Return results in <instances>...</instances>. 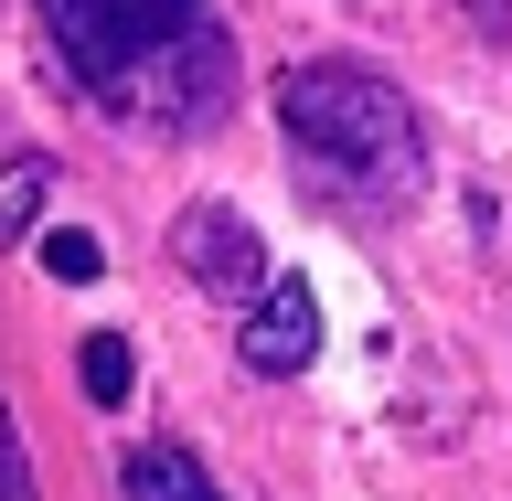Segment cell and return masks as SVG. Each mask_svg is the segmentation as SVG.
I'll list each match as a JSON object with an SVG mask.
<instances>
[{
  "label": "cell",
  "mask_w": 512,
  "mask_h": 501,
  "mask_svg": "<svg viewBox=\"0 0 512 501\" xmlns=\"http://www.w3.org/2000/svg\"><path fill=\"white\" fill-rule=\"evenodd\" d=\"M64 75L128 128L192 139L235 107V43L214 0H32Z\"/></svg>",
  "instance_id": "6da1fadb"
},
{
  "label": "cell",
  "mask_w": 512,
  "mask_h": 501,
  "mask_svg": "<svg viewBox=\"0 0 512 501\" xmlns=\"http://www.w3.org/2000/svg\"><path fill=\"white\" fill-rule=\"evenodd\" d=\"M278 128L299 150V171H310V192H331L352 214L416 203V182H427V139H416L406 96L384 86L374 64H342V54L288 64L278 75Z\"/></svg>",
  "instance_id": "7a4b0ae2"
},
{
  "label": "cell",
  "mask_w": 512,
  "mask_h": 501,
  "mask_svg": "<svg viewBox=\"0 0 512 501\" xmlns=\"http://www.w3.org/2000/svg\"><path fill=\"white\" fill-rule=\"evenodd\" d=\"M171 256H182V278L203 288V299H267V235H256L235 203H192L182 224H171Z\"/></svg>",
  "instance_id": "3957f363"
},
{
  "label": "cell",
  "mask_w": 512,
  "mask_h": 501,
  "mask_svg": "<svg viewBox=\"0 0 512 501\" xmlns=\"http://www.w3.org/2000/svg\"><path fill=\"white\" fill-rule=\"evenodd\" d=\"M235 352H246V374L288 384V374L320 352V288L299 278V267H278L267 299H246V320H235Z\"/></svg>",
  "instance_id": "277c9868"
},
{
  "label": "cell",
  "mask_w": 512,
  "mask_h": 501,
  "mask_svg": "<svg viewBox=\"0 0 512 501\" xmlns=\"http://www.w3.org/2000/svg\"><path fill=\"white\" fill-rule=\"evenodd\" d=\"M118 491H128V501H224V491H214V470H203L192 448H171V438L128 448V459H118Z\"/></svg>",
  "instance_id": "5b68a950"
},
{
  "label": "cell",
  "mask_w": 512,
  "mask_h": 501,
  "mask_svg": "<svg viewBox=\"0 0 512 501\" xmlns=\"http://www.w3.org/2000/svg\"><path fill=\"white\" fill-rule=\"evenodd\" d=\"M75 374H86V406H128L139 363H128V342H118V331H86V363H75Z\"/></svg>",
  "instance_id": "8992f818"
},
{
  "label": "cell",
  "mask_w": 512,
  "mask_h": 501,
  "mask_svg": "<svg viewBox=\"0 0 512 501\" xmlns=\"http://www.w3.org/2000/svg\"><path fill=\"white\" fill-rule=\"evenodd\" d=\"M43 192H54V160H43V150H11V182H0V203H11V235H32Z\"/></svg>",
  "instance_id": "52a82bcc"
},
{
  "label": "cell",
  "mask_w": 512,
  "mask_h": 501,
  "mask_svg": "<svg viewBox=\"0 0 512 501\" xmlns=\"http://www.w3.org/2000/svg\"><path fill=\"white\" fill-rule=\"evenodd\" d=\"M43 267H54L64 288H86V278H107V246H96V235H75V224H54V235H43Z\"/></svg>",
  "instance_id": "ba28073f"
},
{
  "label": "cell",
  "mask_w": 512,
  "mask_h": 501,
  "mask_svg": "<svg viewBox=\"0 0 512 501\" xmlns=\"http://www.w3.org/2000/svg\"><path fill=\"white\" fill-rule=\"evenodd\" d=\"M0 501H43V491H32V448L22 438H0Z\"/></svg>",
  "instance_id": "9c48e42d"
}]
</instances>
